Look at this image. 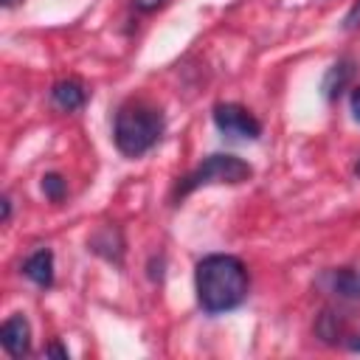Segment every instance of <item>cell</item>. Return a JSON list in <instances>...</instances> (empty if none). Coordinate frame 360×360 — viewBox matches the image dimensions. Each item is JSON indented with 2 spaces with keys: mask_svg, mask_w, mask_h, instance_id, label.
<instances>
[{
  "mask_svg": "<svg viewBox=\"0 0 360 360\" xmlns=\"http://www.w3.org/2000/svg\"><path fill=\"white\" fill-rule=\"evenodd\" d=\"M194 290H197V304L202 307V312L208 315L231 312L248 298V290H250L248 267L236 256L211 253L197 262Z\"/></svg>",
  "mask_w": 360,
  "mask_h": 360,
  "instance_id": "6da1fadb",
  "label": "cell"
},
{
  "mask_svg": "<svg viewBox=\"0 0 360 360\" xmlns=\"http://www.w3.org/2000/svg\"><path fill=\"white\" fill-rule=\"evenodd\" d=\"M163 135V112L146 101H127L115 112L112 141L115 149L127 158L146 155Z\"/></svg>",
  "mask_w": 360,
  "mask_h": 360,
  "instance_id": "7a4b0ae2",
  "label": "cell"
},
{
  "mask_svg": "<svg viewBox=\"0 0 360 360\" xmlns=\"http://www.w3.org/2000/svg\"><path fill=\"white\" fill-rule=\"evenodd\" d=\"M253 174V166L236 155H208L191 174H186L177 188H174V197H186L191 191H197L200 186H214V183H228V186H236V183H245L248 177Z\"/></svg>",
  "mask_w": 360,
  "mask_h": 360,
  "instance_id": "3957f363",
  "label": "cell"
},
{
  "mask_svg": "<svg viewBox=\"0 0 360 360\" xmlns=\"http://www.w3.org/2000/svg\"><path fill=\"white\" fill-rule=\"evenodd\" d=\"M214 124H217V129L225 135V138H231V141H256L259 135H262V124L245 110V107H239V104H233V101H219V104H214Z\"/></svg>",
  "mask_w": 360,
  "mask_h": 360,
  "instance_id": "277c9868",
  "label": "cell"
},
{
  "mask_svg": "<svg viewBox=\"0 0 360 360\" xmlns=\"http://www.w3.org/2000/svg\"><path fill=\"white\" fill-rule=\"evenodd\" d=\"M0 343L11 357H22L31 352V326L25 315H11L0 326Z\"/></svg>",
  "mask_w": 360,
  "mask_h": 360,
  "instance_id": "5b68a950",
  "label": "cell"
},
{
  "mask_svg": "<svg viewBox=\"0 0 360 360\" xmlns=\"http://www.w3.org/2000/svg\"><path fill=\"white\" fill-rule=\"evenodd\" d=\"M87 248H90L93 253H98L101 259L112 262V264H121V259H124V236H121V231H118L115 225L98 228V231L87 239Z\"/></svg>",
  "mask_w": 360,
  "mask_h": 360,
  "instance_id": "8992f818",
  "label": "cell"
},
{
  "mask_svg": "<svg viewBox=\"0 0 360 360\" xmlns=\"http://www.w3.org/2000/svg\"><path fill=\"white\" fill-rule=\"evenodd\" d=\"M354 70H357V65H354V59H352V56L338 59V62L326 70V76H323V82H321L323 98H326V101H335V98L349 87V82L354 79Z\"/></svg>",
  "mask_w": 360,
  "mask_h": 360,
  "instance_id": "52a82bcc",
  "label": "cell"
},
{
  "mask_svg": "<svg viewBox=\"0 0 360 360\" xmlns=\"http://www.w3.org/2000/svg\"><path fill=\"white\" fill-rule=\"evenodd\" d=\"M51 101L62 110V112H76L84 107L87 101V90L79 79H62L51 87Z\"/></svg>",
  "mask_w": 360,
  "mask_h": 360,
  "instance_id": "ba28073f",
  "label": "cell"
},
{
  "mask_svg": "<svg viewBox=\"0 0 360 360\" xmlns=\"http://www.w3.org/2000/svg\"><path fill=\"white\" fill-rule=\"evenodd\" d=\"M22 273L37 284V287H51L53 284V253L48 248L34 250L22 262Z\"/></svg>",
  "mask_w": 360,
  "mask_h": 360,
  "instance_id": "9c48e42d",
  "label": "cell"
},
{
  "mask_svg": "<svg viewBox=\"0 0 360 360\" xmlns=\"http://www.w3.org/2000/svg\"><path fill=\"white\" fill-rule=\"evenodd\" d=\"M329 284H332V292L338 298H343V301H360V273L357 270H352V267L332 270Z\"/></svg>",
  "mask_w": 360,
  "mask_h": 360,
  "instance_id": "30bf717a",
  "label": "cell"
},
{
  "mask_svg": "<svg viewBox=\"0 0 360 360\" xmlns=\"http://www.w3.org/2000/svg\"><path fill=\"white\" fill-rule=\"evenodd\" d=\"M315 335L323 340V343H338L340 338H343V321H340V315L335 312V309H323L321 315H318V321H315Z\"/></svg>",
  "mask_w": 360,
  "mask_h": 360,
  "instance_id": "8fae6325",
  "label": "cell"
},
{
  "mask_svg": "<svg viewBox=\"0 0 360 360\" xmlns=\"http://www.w3.org/2000/svg\"><path fill=\"white\" fill-rule=\"evenodd\" d=\"M42 194H45L51 202H62L65 194H68V183H65V177L56 174V172H48V174L42 177Z\"/></svg>",
  "mask_w": 360,
  "mask_h": 360,
  "instance_id": "7c38bea8",
  "label": "cell"
},
{
  "mask_svg": "<svg viewBox=\"0 0 360 360\" xmlns=\"http://www.w3.org/2000/svg\"><path fill=\"white\" fill-rule=\"evenodd\" d=\"M169 0H132V6H135V11H141V14H152V11H158V8H163Z\"/></svg>",
  "mask_w": 360,
  "mask_h": 360,
  "instance_id": "4fadbf2b",
  "label": "cell"
},
{
  "mask_svg": "<svg viewBox=\"0 0 360 360\" xmlns=\"http://www.w3.org/2000/svg\"><path fill=\"white\" fill-rule=\"evenodd\" d=\"M343 28L346 31H354V28H360V0L349 8V14L343 17Z\"/></svg>",
  "mask_w": 360,
  "mask_h": 360,
  "instance_id": "5bb4252c",
  "label": "cell"
},
{
  "mask_svg": "<svg viewBox=\"0 0 360 360\" xmlns=\"http://www.w3.org/2000/svg\"><path fill=\"white\" fill-rule=\"evenodd\" d=\"M349 104H352V115H354V121L360 124V84H357V87H352Z\"/></svg>",
  "mask_w": 360,
  "mask_h": 360,
  "instance_id": "9a60e30c",
  "label": "cell"
},
{
  "mask_svg": "<svg viewBox=\"0 0 360 360\" xmlns=\"http://www.w3.org/2000/svg\"><path fill=\"white\" fill-rule=\"evenodd\" d=\"M45 354H48V357H62V360H68V349H62L59 343H51V346L45 349Z\"/></svg>",
  "mask_w": 360,
  "mask_h": 360,
  "instance_id": "2e32d148",
  "label": "cell"
},
{
  "mask_svg": "<svg viewBox=\"0 0 360 360\" xmlns=\"http://www.w3.org/2000/svg\"><path fill=\"white\" fill-rule=\"evenodd\" d=\"M8 219H11V200L3 197V222H8Z\"/></svg>",
  "mask_w": 360,
  "mask_h": 360,
  "instance_id": "e0dca14e",
  "label": "cell"
},
{
  "mask_svg": "<svg viewBox=\"0 0 360 360\" xmlns=\"http://www.w3.org/2000/svg\"><path fill=\"white\" fill-rule=\"evenodd\" d=\"M352 352H360V335L352 340Z\"/></svg>",
  "mask_w": 360,
  "mask_h": 360,
  "instance_id": "ac0fdd59",
  "label": "cell"
},
{
  "mask_svg": "<svg viewBox=\"0 0 360 360\" xmlns=\"http://www.w3.org/2000/svg\"><path fill=\"white\" fill-rule=\"evenodd\" d=\"M354 174H357V177H360V158H357V160H354Z\"/></svg>",
  "mask_w": 360,
  "mask_h": 360,
  "instance_id": "d6986e66",
  "label": "cell"
},
{
  "mask_svg": "<svg viewBox=\"0 0 360 360\" xmlns=\"http://www.w3.org/2000/svg\"><path fill=\"white\" fill-rule=\"evenodd\" d=\"M3 6H14V0H3Z\"/></svg>",
  "mask_w": 360,
  "mask_h": 360,
  "instance_id": "ffe728a7",
  "label": "cell"
}]
</instances>
